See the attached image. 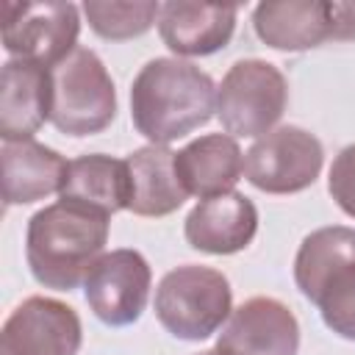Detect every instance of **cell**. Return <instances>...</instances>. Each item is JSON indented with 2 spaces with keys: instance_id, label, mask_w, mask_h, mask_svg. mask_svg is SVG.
<instances>
[{
  "instance_id": "obj_1",
  "label": "cell",
  "mask_w": 355,
  "mask_h": 355,
  "mask_svg": "<svg viewBox=\"0 0 355 355\" xmlns=\"http://www.w3.org/2000/svg\"><path fill=\"white\" fill-rule=\"evenodd\" d=\"M216 111V86L208 72L183 58H153L130 83L133 128L166 147L202 128Z\"/></svg>"
},
{
  "instance_id": "obj_2",
  "label": "cell",
  "mask_w": 355,
  "mask_h": 355,
  "mask_svg": "<svg viewBox=\"0 0 355 355\" xmlns=\"http://www.w3.org/2000/svg\"><path fill=\"white\" fill-rule=\"evenodd\" d=\"M108 219L67 200L39 208L25 230V261L33 280L55 291L78 288L108 244Z\"/></svg>"
},
{
  "instance_id": "obj_3",
  "label": "cell",
  "mask_w": 355,
  "mask_h": 355,
  "mask_svg": "<svg viewBox=\"0 0 355 355\" xmlns=\"http://www.w3.org/2000/svg\"><path fill=\"white\" fill-rule=\"evenodd\" d=\"M233 313V288L219 269L183 263L166 272L155 288V319L180 341L214 336Z\"/></svg>"
},
{
  "instance_id": "obj_4",
  "label": "cell",
  "mask_w": 355,
  "mask_h": 355,
  "mask_svg": "<svg viewBox=\"0 0 355 355\" xmlns=\"http://www.w3.org/2000/svg\"><path fill=\"white\" fill-rule=\"evenodd\" d=\"M53 75V108L50 122L67 136H94L103 133L116 116V89L100 61L89 47L72 50L61 64L50 69Z\"/></svg>"
},
{
  "instance_id": "obj_5",
  "label": "cell",
  "mask_w": 355,
  "mask_h": 355,
  "mask_svg": "<svg viewBox=\"0 0 355 355\" xmlns=\"http://www.w3.org/2000/svg\"><path fill=\"white\" fill-rule=\"evenodd\" d=\"M286 105L288 80L263 58L236 61L216 86V116L233 139H261L272 133Z\"/></svg>"
},
{
  "instance_id": "obj_6",
  "label": "cell",
  "mask_w": 355,
  "mask_h": 355,
  "mask_svg": "<svg viewBox=\"0 0 355 355\" xmlns=\"http://www.w3.org/2000/svg\"><path fill=\"white\" fill-rule=\"evenodd\" d=\"M80 11L75 3H3V47L11 58L47 69L78 50Z\"/></svg>"
},
{
  "instance_id": "obj_7",
  "label": "cell",
  "mask_w": 355,
  "mask_h": 355,
  "mask_svg": "<svg viewBox=\"0 0 355 355\" xmlns=\"http://www.w3.org/2000/svg\"><path fill=\"white\" fill-rule=\"evenodd\" d=\"M322 164L324 147L311 130L280 125L244 153V178L266 194H297L313 186Z\"/></svg>"
},
{
  "instance_id": "obj_8",
  "label": "cell",
  "mask_w": 355,
  "mask_h": 355,
  "mask_svg": "<svg viewBox=\"0 0 355 355\" xmlns=\"http://www.w3.org/2000/svg\"><path fill=\"white\" fill-rule=\"evenodd\" d=\"M153 272L139 250H111L97 258L83 280V294L92 313L108 327H128L139 322L147 308Z\"/></svg>"
},
{
  "instance_id": "obj_9",
  "label": "cell",
  "mask_w": 355,
  "mask_h": 355,
  "mask_svg": "<svg viewBox=\"0 0 355 355\" xmlns=\"http://www.w3.org/2000/svg\"><path fill=\"white\" fill-rule=\"evenodd\" d=\"M83 324L72 305L55 297H28L0 330V355H78Z\"/></svg>"
},
{
  "instance_id": "obj_10",
  "label": "cell",
  "mask_w": 355,
  "mask_h": 355,
  "mask_svg": "<svg viewBox=\"0 0 355 355\" xmlns=\"http://www.w3.org/2000/svg\"><path fill=\"white\" fill-rule=\"evenodd\" d=\"M214 349L219 355H297L300 322L286 302L250 297L230 313Z\"/></svg>"
},
{
  "instance_id": "obj_11",
  "label": "cell",
  "mask_w": 355,
  "mask_h": 355,
  "mask_svg": "<svg viewBox=\"0 0 355 355\" xmlns=\"http://www.w3.org/2000/svg\"><path fill=\"white\" fill-rule=\"evenodd\" d=\"M53 75L47 67L8 58L0 72V136L3 141H28L50 119Z\"/></svg>"
},
{
  "instance_id": "obj_12",
  "label": "cell",
  "mask_w": 355,
  "mask_h": 355,
  "mask_svg": "<svg viewBox=\"0 0 355 355\" xmlns=\"http://www.w3.org/2000/svg\"><path fill=\"white\" fill-rule=\"evenodd\" d=\"M255 233H258V208L241 191H227L200 200L183 222V236L189 247L208 255L241 252L244 247H250Z\"/></svg>"
},
{
  "instance_id": "obj_13",
  "label": "cell",
  "mask_w": 355,
  "mask_h": 355,
  "mask_svg": "<svg viewBox=\"0 0 355 355\" xmlns=\"http://www.w3.org/2000/svg\"><path fill=\"white\" fill-rule=\"evenodd\" d=\"M239 6L225 3H189V0H169L161 3L158 14V33L161 42L186 58L211 55L227 47L236 31Z\"/></svg>"
},
{
  "instance_id": "obj_14",
  "label": "cell",
  "mask_w": 355,
  "mask_h": 355,
  "mask_svg": "<svg viewBox=\"0 0 355 355\" xmlns=\"http://www.w3.org/2000/svg\"><path fill=\"white\" fill-rule=\"evenodd\" d=\"M255 36L283 53L313 50L333 39V3L330 0H272L258 3L252 11Z\"/></svg>"
},
{
  "instance_id": "obj_15",
  "label": "cell",
  "mask_w": 355,
  "mask_h": 355,
  "mask_svg": "<svg viewBox=\"0 0 355 355\" xmlns=\"http://www.w3.org/2000/svg\"><path fill=\"white\" fill-rule=\"evenodd\" d=\"M183 189L200 200L227 194L244 175V153L227 133H205L175 153Z\"/></svg>"
},
{
  "instance_id": "obj_16",
  "label": "cell",
  "mask_w": 355,
  "mask_h": 355,
  "mask_svg": "<svg viewBox=\"0 0 355 355\" xmlns=\"http://www.w3.org/2000/svg\"><path fill=\"white\" fill-rule=\"evenodd\" d=\"M67 164L61 153L44 147L33 139L28 141H3L0 166H3V202L28 205L44 200L53 191H61Z\"/></svg>"
},
{
  "instance_id": "obj_17",
  "label": "cell",
  "mask_w": 355,
  "mask_h": 355,
  "mask_svg": "<svg viewBox=\"0 0 355 355\" xmlns=\"http://www.w3.org/2000/svg\"><path fill=\"white\" fill-rule=\"evenodd\" d=\"M61 200L100 211L105 216L130 205V172L128 161L89 153L67 164V175L58 191Z\"/></svg>"
},
{
  "instance_id": "obj_18",
  "label": "cell",
  "mask_w": 355,
  "mask_h": 355,
  "mask_svg": "<svg viewBox=\"0 0 355 355\" xmlns=\"http://www.w3.org/2000/svg\"><path fill=\"white\" fill-rule=\"evenodd\" d=\"M130 172V205L136 216H166L178 211L189 191L183 189L178 169H175V153L161 144H144L133 150L128 158Z\"/></svg>"
},
{
  "instance_id": "obj_19",
  "label": "cell",
  "mask_w": 355,
  "mask_h": 355,
  "mask_svg": "<svg viewBox=\"0 0 355 355\" xmlns=\"http://www.w3.org/2000/svg\"><path fill=\"white\" fill-rule=\"evenodd\" d=\"M302 297L319 308L327 330L355 341V255L324 272Z\"/></svg>"
},
{
  "instance_id": "obj_20",
  "label": "cell",
  "mask_w": 355,
  "mask_h": 355,
  "mask_svg": "<svg viewBox=\"0 0 355 355\" xmlns=\"http://www.w3.org/2000/svg\"><path fill=\"white\" fill-rule=\"evenodd\" d=\"M80 8L89 19V28L108 42H125L147 33L161 14V3L153 0H86Z\"/></svg>"
},
{
  "instance_id": "obj_21",
  "label": "cell",
  "mask_w": 355,
  "mask_h": 355,
  "mask_svg": "<svg viewBox=\"0 0 355 355\" xmlns=\"http://www.w3.org/2000/svg\"><path fill=\"white\" fill-rule=\"evenodd\" d=\"M327 191L336 200V205L355 219V144H347L333 158L327 175Z\"/></svg>"
},
{
  "instance_id": "obj_22",
  "label": "cell",
  "mask_w": 355,
  "mask_h": 355,
  "mask_svg": "<svg viewBox=\"0 0 355 355\" xmlns=\"http://www.w3.org/2000/svg\"><path fill=\"white\" fill-rule=\"evenodd\" d=\"M333 42H355V3L333 0Z\"/></svg>"
},
{
  "instance_id": "obj_23",
  "label": "cell",
  "mask_w": 355,
  "mask_h": 355,
  "mask_svg": "<svg viewBox=\"0 0 355 355\" xmlns=\"http://www.w3.org/2000/svg\"><path fill=\"white\" fill-rule=\"evenodd\" d=\"M197 355H219L216 349H205V352H197Z\"/></svg>"
}]
</instances>
